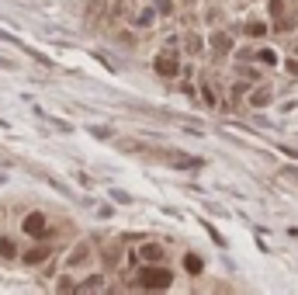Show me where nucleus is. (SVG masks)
<instances>
[{
  "label": "nucleus",
  "instance_id": "nucleus-1",
  "mask_svg": "<svg viewBox=\"0 0 298 295\" xmlns=\"http://www.w3.org/2000/svg\"><path fill=\"white\" fill-rule=\"evenodd\" d=\"M170 282H173V275H170L166 268H159V264H146V268H143V278H139V285L149 289V292L170 289Z\"/></svg>",
  "mask_w": 298,
  "mask_h": 295
},
{
  "label": "nucleus",
  "instance_id": "nucleus-15",
  "mask_svg": "<svg viewBox=\"0 0 298 295\" xmlns=\"http://www.w3.org/2000/svg\"><path fill=\"white\" fill-rule=\"evenodd\" d=\"M184 268H187L191 275H198V271H201V257H194V254H187V257H184Z\"/></svg>",
  "mask_w": 298,
  "mask_h": 295
},
{
  "label": "nucleus",
  "instance_id": "nucleus-18",
  "mask_svg": "<svg viewBox=\"0 0 298 295\" xmlns=\"http://www.w3.org/2000/svg\"><path fill=\"white\" fill-rule=\"evenodd\" d=\"M187 52H201V38L198 35H187Z\"/></svg>",
  "mask_w": 298,
  "mask_h": 295
},
{
  "label": "nucleus",
  "instance_id": "nucleus-20",
  "mask_svg": "<svg viewBox=\"0 0 298 295\" xmlns=\"http://www.w3.org/2000/svg\"><path fill=\"white\" fill-rule=\"evenodd\" d=\"M285 177H292V181H298V167H285Z\"/></svg>",
  "mask_w": 298,
  "mask_h": 295
},
{
  "label": "nucleus",
  "instance_id": "nucleus-11",
  "mask_svg": "<svg viewBox=\"0 0 298 295\" xmlns=\"http://www.w3.org/2000/svg\"><path fill=\"white\" fill-rule=\"evenodd\" d=\"M250 104H253V108H267V104H271V90H267V87L253 90V94H250Z\"/></svg>",
  "mask_w": 298,
  "mask_h": 295
},
{
  "label": "nucleus",
  "instance_id": "nucleus-16",
  "mask_svg": "<svg viewBox=\"0 0 298 295\" xmlns=\"http://www.w3.org/2000/svg\"><path fill=\"white\" fill-rule=\"evenodd\" d=\"M56 289H59V292H76V282L70 278V275H63V278L56 282Z\"/></svg>",
  "mask_w": 298,
  "mask_h": 295
},
{
  "label": "nucleus",
  "instance_id": "nucleus-4",
  "mask_svg": "<svg viewBox=\"0 0 298 295\" xmlns=\"http://www.w3.org/2000/svg\"><path fill=\"white\" fill-rule=\"evenodd\" d=\"M156 73H159V76H177V73H180L177 56H173V52H159V56H156Z\"/></svg>",
  "mask_w": 298,
  "mask_h": 295
},
{
  "label": "nucleus",
  "instance_id": "nucleus-8",
  "mask_svg": "<svg viewBox=\"0 0 298 295\" xmlns=\"http://www.w3.org/2000/svg\"><path fill=\"white\" fill-rule=\"evenodd\" d=\"M90 261V243H80V247H73V254H70V268H76V264H87Z\"/></svg>",
  "mask_w": 298,
  "mask_h": 295
},
{
  "label": "nucleus",
  "instance_id": "nucleus-14",
  "mask_svg": "<svg viewBox=\"0 0 298 295\" xmlns=\"http://www.w3.org/2000/svg\"><path fill=\"white\" fill-rule=\"evenodd\" d=\"M152 7H156V14H163V17L173 14V0H152Z\"/></svg>",
  "mask_w": 298,
  "mask_h": 295
},
{
  "label": "nucleus",
  "instance_id": "nucleus-2",
  "mask_svg": "<svg viewBox=\"0 0 298 295\" xmlns=\"http://www.w3.org/2000/svg\"><path fill=\"white\" fill-rule=\"evenodd\" d=\"M159 160L173 163L177 170H198V167H205V160H201V156H187V153H173V149L159 153Z\"/></svg>",
  "mask_w": 298,
  "mask_h": 295
},
{
  "label": "nucleus",
  "instance_id": "nucleus-10",
  "mask_svg": "<svg viewBox=\"0 0 298 295\" xmlns=\"http://www.w3.org/2000/svg\"><path fill=\"white\" fill-rule=\"evenodd\" d=\"M0 257H3V261H14V257H17V243H14L10 236H0Z\"/></svg>",
  "mask_w": 298,
  "mask_h": 295
},
{
  "label": "nucleus",
  "instance_id": "nucleus-13",
  "mask_svg": "<svg viewBox=\"0 0 298 295\" xmlns=\"http://www.w3.org/2000/svg\"><path fill=\"white\" fill-rule=\"evenodd\" d=\"M152 17H156V7H146V10H139L136 24H139V28H149V24H152Z\"/></svg>",
  "mask_w": 298,
  "mask_h": 295
},
{
  "label": "nucleus",
  "instance_id": "nucleus-17",
  "mask_svg": "<svg viewBox=\"0 0 298 295\" xmlns=\"http://www.w3.org/2000/svg\"><path fill=\"white\" fill-rule=\"evenodd\" d=\"M264 31H267V24H264V21H253V24H246V35H253V38H260Z\"/></svg>",
  "mask_w": 298,
  "mask_h": 295
},
{
  "label": "nucleus",
  "instance_id": "nucleus-9",
  "mask_svg": "<svg viewBox=\"0 0 298 295\" xmlns=\"http://www.w3.org/2000/svg\"><path fill=\"white\" fill-rule=\"evenodd\" d=\"M212 49H215V52H229V49H232V35L215 31V35H212Z\"/></svg>",
  "mask_w": 298,
  "mask_h": 295
},
{
  "label": "nucleus",
  "instance_id": "nucleus-19",
  "mask_svg": "<svg viewBox=\"0 0 298 295\" xmlns=\"http://www.w3.org/2000/svg\"><path fill=\"white\" fill-rule=\"evenodd\" d=\"M271 14L281 17V14H285V3H281V0H271Z\"/></svg>",
  "mask_w": 298,
  "mask_h": 295
},
{
  "label": "nucleus",
  "instance_id": "nucleus-6",
  "mask_svg": "<svg viewBox=\"0 0 298 295\" xmlns=\"http://www.w3.org/2000/svg\"><path fill=\"white\" fill-rule=\"evenodd\" d=\"M104 289V275H90L83 282H76V292H101Z\"/></svg>",
  "mask_w": 298,
  "mask_h": 295
},
{
  "label": "nucleus",
  "instance_id": "nucleus-12",
  "mask_svg": "<svg viewBox=\"0 0 298 295\" xmlns=\"http://www.w3.org/2000/svg\"><path fill=\"white\" fill-rule=\"evenodd\" d=\"M253 59H260L264 66H274L278 63V52L274 49H260V52H253Z\"/></svg>",
  "mask_w": 298,
  "mask_h": 295
},
{
  "label": "nucleus",
  "instance_id": "nucleus-3",
  "mask_svg": "<svg viewBox=\"0 0 298 295\" xmlns=\"http://www.w3.org/2000/svg\"><path fill=\"white\" fill-rule=\"evenodd\" d=\"M21 226H24V233H28V236H35V240H42V236L49 233V222H45V216H42V212H28Z\"/></svg>",
  "mask_w": 298,
  "mask_h": 295
},
{
  "label": "nucleus",
  "instance_id": "nucleus-5",
  "mask_svg": "<svg viewBox=\"0 0 298 295\" xmlns=\"http://www.w3.org/2000/svg\"><path fill=\"white\" fill-rule=\"evenodd\" d=\"M139 261H146V264H156V261H163V247H159V243H146V247L139 250Z\"/></svg>",
  "mask_w": 298,
  "mask_h": 295
},
{
  "label": "nucleus",
  "instance_id": "nucleus-7",
  "mask_svg": "<svg viewBox=\"0 0 298 295\" xmlns=\"http://www.w3.org/2000/svg\"><path fill=\"white\" fill-rule=\"evenodd\" d=\"M49 254H52L49 247H31V250L24 254V264H28V268H35V264H42V261H45Z\"/></svg>",
  "mask_w": 298,
  "mask_h": 295
}]
</instances>
